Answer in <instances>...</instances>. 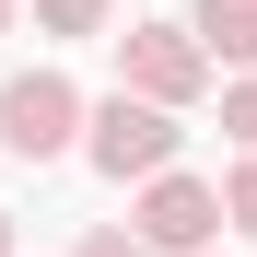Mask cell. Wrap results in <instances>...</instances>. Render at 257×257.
Returning a JSON list of instances; mask_svg holds the SVG:
<instances>
[{
  "label": "cell",
  "mask_w": 257,
  "mask_h": 257,
  "mask_svg": "<svg viewBox=\"0 0 257 257\" xmlns=\"http://www.w3.org/2000/svg\"><path fill=\"white\" fill-rule=\"evenodd\" d=\"M222 128H234V141L257 152V70H245V82H234V94H222Z\"/></svg>",
  "instance_id": "ba28073f"
},
{
  "label": "cell",
  "mask_w": 257,
  "mask_h": 257,
  "mask_svg": "<svg viewBox=\"0 0 257 257\" xmlns=\"http://www.w3.org/2000/svg\"><path fill=\"white\" fill-rule=\"evenodd\" d=\"M141 234L152 257H199L210 234H222V187H199V176H176V164H164V176H141Z\"/></svg>",
  "instance_id": "277c9868"
},
{
  "label": "cell",
  "mask_w": 257,
  "mask_h": 257,
  "mask_svg": "<svg viewBox=\"0 0 257 257\" xmlns=\"http://www.w3.org/2000/svg\"><path fill=\"white\" fill-rule=\"evenodd\" d=\"M0 35H12V0H0Z\"/></svg>",
  "instance_id": "8fae6325"
},
{
  "label": "cell",
  "mask_w": 257,
  "mask_h": 257,
  "mask_svg": "<svg viewBox=\"0 0 257 257\" xmlns=\"http://www.w3.org/2000/svg\"><path fill=\"white\" fill-rule=\"evenodd\" d=\"M82 164L117 176V187H128V176H164V164H176V105H152V94L117 82V94L82 117Z\"/></svg>",
  "instance_id": "6da1fadb"
},
{
  "label": "cell",
  "mask_w": 257,
  "mask_h": 257,
  "mask_svg": "<svg viewBox=\"0 0 257 257\" xmlns=\"http://www.w3.org/2000/svg\"><path fill=\"white\" fill-rule=\"evenodd\" d=\"M222 222H234V234H257V152L222 176Z\"/></svg>",
  "instance_id": "52a82bcc"
},
{
  "label": "cell",
  "mask_w": 257,
  "mask_h": 257,
  "mask_svg": "<svg viewBox=\"0 0 257 257\" xmlns=\"http://www.w3.org/2000/svg\"><path fill=\"white\" fill-rule=\"evenodd\" d=\"M117 82H128V94H152V105H199V94H210L199 24H128V35H117Z\"/></svg>",
  "instance_id": "3957f363"
},
{
  "label": "cell",
  "mask_w": 257,
  "mask_h": 257,
  "mask_svg": "<svg viewBox=\"0 0 257 257\" xmlns=\"http://www.w3.org/2000/svg\"><path fill=\"white\" fill-rule=\"evenodd\" d=\"M35 24L47 35H105V0H35Z\"/></svg>",
  "instance_id": "8992f818"
},
{
  "label": "cell",
  "mask_w": 257,
  "mask_h": 257,
  "mask_svg": "<svg viewBox=\"0 0 257 257\" xmlns=\"http://www.w3.org/2000/svg\"><path fill=\"white\" fill-rule=\"evenodd\" d=\"M187 24H199V47H210V59H234V70H257V0H199Z\"/></svg>",
  "instance_id": "5b68a950"
},
{
  "label": "cell",
  "mask_w": 257,
  "mask_h": 257,
  "mask_svg": "<svg viewBox=\"0 0 257 257\" xmlns=\"http://www.w3.org/2000/svg\"><path fill=\"white\" fill-rule=\"evenodd\" d=\"M82 105L59 70H24V82H0V152L12 164H59V152H82Z\"/></svg>",
  "instance_id": "7a4b0ae2"
},
{
  "label": "cell",
  "mask_w": 257,
  "mask_h": 257,
  "mask_svg": "<svg viewBox=\"0 0 257 257\" xmlns=\"http://www.w3.org/2000/svg\"><path fill=\"white\" fill-rule=\"evenodd\" d=\"M0 257H12V210H0Z\"/></svg>",
  "instance_id": "30bf717a"
},
{
  "label": "cell",
  "mask_w": 257,
  "mask_h": 257,
  "mask_svg": "<svg viewBox=\"0 0 257 257\" xmlns=\"http://www.w3.org/2000/svg\"><path fill=\"white\" fill-rule=\"evenodd\" d=\"M82 257H152V245H141V234H117V222H105V234H82Z\"/></svg>",
  "instance_id": "9c48e42d"
}]
</instances>
